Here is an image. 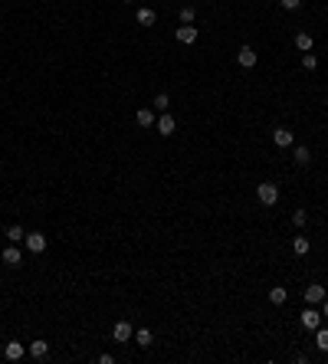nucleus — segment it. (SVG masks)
I'll list each match as a JSON object with an SVG mask.
<instances>
[{
	"instance_id": "20",
	"label": "nucleus",
	"mask_w": 328,
	"mask_h": 364,
	"mask_svg": "<svg viewBox=\"0 0 328 364\" xmlns=\"http://www.w3.org/2000/svg\"><path fill=\"white\" fill-rule=\"evenodd\" d=\"M292 250H295V256H305V253H308V240H305V236H295V240H292Z\"/></svg>"
},
{
	"instance_id": "5",
	"label": "nucleus",
	"mask_w": 328,
	"mask_h": 364,
	"mask_svg": "<svg viewBox=\"0 0 328 364\" xmlns=\"http://www.w3.org/2000/svg\"><path fill=\"white\" fill-rule=\"evenodd\" d=\"M305 302H308V305H318V302H325V289L318 286V282H312V286L305 289Z\"/></svg>"
},
{
	"instance_id": "16",
	"label": "nucleus",
	"mask_w": 328,
	"mask_h": 364,
	"mask_svg": "<svg viewBox=\"0 0 328 364\" xmlns=\"http://www.w3.org/2000/svg\"><path fill=\"white\" fill-rule=\"evenodd\" d=\"M308 161H312V151H308L305 144H299V148H295V164H302V167H305Z\"/></svg>"
},
{
	"instance_id": "15",
	"label": "nucleus",
	"mask_w": 328,
	"mask_h": 364,
	"mask_svg": "<svg viewBox=\"0 0 328 364\" xmlns=\"http://www.w3.org/2000/svg\"><path fill=\"white\" fill-rule=\"evenodd\" d=\"M30 354L40 361V358H46V354H49V344H46V341H33V344H30Z\"/></svg>"
},
{
	"instance_id": "27",
	"label": "nucleus",
	"mask_w": 328,
	"mask_h": 364,
	"mask_svg": "<svg viewBox=\"0 0 328 364\" xmlns=\"http://www.w3.org/2000/svg\"><path fill=\"white\" fill-rule=\"evenodd\" d=\"M322 312H325V318H328V298H325V302H322Z\"/></svg>"
},
{
	"instance_id": "3",
	"label": "nucleus",
	"mask_w": 328,
	"mask_h": 364,
	"mask_svg": "<svg viewBox=\"0 0 328 364\" xmlns=\"http://www.w3.org/2000/svg\"><path fill=\"white\" fill-rule=\"evenodd\" d=\"M26 250H30V253H43V250H46V236H43V233H26Z\"/></svg>"
},
{
	"instance_id": "2",
	"label": "nucleus",
	"mask_w": 328,
	"mask_h": 364,
	"mask_svg": "<svg viewBox=\"0 0 328 364\" xmlns=\"http://www.w3.org/2000/svg\"><path fill=\"white\" fill-rule=\"evenodd\" d=\"M112 338H115V341H131V338H135V328H131V321H115V328H112Z\"/></svg>"
},
{
	"instance_id": "13",
	"label": "nucleus",
	"mask_w": 328,
	"mask_h": 364,
	"mask_svg": "<svg viewBox=\"0 0 328 364\" xmlns=\"http://www.w3.org/2000/svg\"><path fill=\"white\" fill-rule=\"evenodd\" d=\"M20 240H26V233H23V227H20V223L7 227V243H20Z\"/></svg>"
},
{
	"instance_id": "25",
	"label": "nucleus",
	"mask_w": 328,
	"mask_h": 364,
	"mask_svg": "<svg viewBox=\"0 0 328 364\" xmlns=\"http://www.w3.org/2000/svg\"><path fill=\"white\" fill-rule=\"evenodd\" d=\"M305 220H308L305 210H295V213H292V227H305Z\"/></svg>"
},
{
	"instance_id": "23",
	"label": "nucleus",
	"mask_w": 328,
	"mask_h": 364,
	"mask_svg": "<svg viewBox=\"0 0 328 364\" xmlns=\"http://www.w3.org/2000/svg\"><path fill=\"white\" fill-rule=\"evenodd\" d=\"M177 17H181V23H194L197 10H194V7H181V13H177Z\"/></svg>"
},
{
	"instance_id": "8",
	"label": "nucleus",
	"mask_w": 328,
	"mask_h": 364,
	"mask_svg": "<svg viewBox=\"0 0 328 364\" xmlns=\"http://www.w3.org/2000/svg\"><path fill=\"white\" fill-rule=\"evenodd\" d=\"M154 125H158V132H161L164 138H167V135H174V128H177V125H174V118H171L167 112H161V118L154 121Z\"/></svg>"
},
{
	"instance_id": "17",
	"label": "nucleus",
	"mask_w": 328,
	"mask_h": 364,
	"mask_svg": "<svg viewBox=\"0 0 328 364\" xmlns=\"http://www.w3.org/2000/svg\"><path fill=\"white\" fill-rule=\"evenodd\" d=\"M315 344H318V351H328V328H322V325L315 328Z\"/></svg>"
},
{
	"instance_id": "26",
	"label": "nucleus",
	"mask_w": 328,
	"mask_h": 364,
	"mask_svg": "<svg viewBox=\"0 0 328 364\" xmlns=\"http://www.w3.org/2000/svg\"><path fill=\"white\" fill-rule=\"evenodd\" d=\"M299 3H302V0H279L282 10H299Z\"/></svg>"
},
{
	"instance_id": "7",
	"label": "nucleus",
	"mask_w": 328,
	"mask_h": 364,
	"mask_svg": "<svg viewBox=\"0 0 328 364\" xmlns=\"http://www.w3.org/2000/svg\"><path fill=\"white\" fill-rule=\"evenodd\" d=\"M302 325H305L308 331H315L318 325H322V312H315V309H305V312H302Z\"/></svg>"
},
{
	"instance_id": "19",
	"label": "nucleus",
	"mask_w": 328,
	"mask_h": 364,
	"mask_svg": "<svg viewBox=\"0 0 328 364\" xmlns=\"http://www.w3.org/2000/svg\"><path fill=\"white\" fill-rule=\"evenodd\" d=\"M295 46H299L302 53H308V49H312V36H308V33H295Z\"/></svg>"
},
{
	"instance_id": "14",
	"label": "nucleus",
	"mask_w": 328,
	"mask_h": 364,
	"mask_svg": "<svg viewBox=\"0 0 328 364\" xmlns=\"http://www.w3.org/2000/svg\"><path fill=\"white\" fill-rule=\"evenodd\" d=\"M285 298H289V292H285L282 286H276V289H269V302H273V305H282Z\"/></svg>"
},
{
	"instance_id": "10",
	"label": "nucleus",
	"mask_w": 328,
	"mask_h": 364,
	"mask_svg": "<svg viewBox=\"0 0 328 364\" xmlns=\"http://www.w3.org/2000/svg\"><path fill=\"white\" fill-rule=\"evenodd\" d=\"M3 263L10 266V269H17V266L23 263V253L17 250V246H7V250H3Z\"/></svg>"
},
{
	"instance_id": "21",
	"label": "nucleus",
	"mask_w": 328,
	"mask_h": 364,
	"mask_svg": "<svg viewBox=\"0 0 328 364\" xmlns=\"http://www.w3.org/2000/svg\"><path fill=\"white\" fill-rule=\"evenodd\" d=\"M135 341L141 344V348H148V344H151L154 338H151V331H148V328H138V335H135Z\"/></svg>"
},
{
	"instance_id": "11",
	"label": "nucleus",
	"mask_w": 328,
	"mask_h": 364,
	"mask_svg": "<svg viewBox=\"0 0 328 364\" xmlns=\"http://www.w3.org/2000/svg\"><path fill=\"white\" fill-rule=\"evenodd\" d=\"M3 354H7V361H20L23 354H26V348H23L20 341H7V348H3Z\"/></svg>"
},
{
	"instance_id": "24",
	"label": "nucleus",
	"mask_w": 328,
	"mask_h": 364,
	"mask_svg": "<svg viewBox=\"0 0 328 364\" xmlns=\"http://www.w3.org/2000/svg\"><path fill=\"white\" fill-rule=\"evenodd\" d=\"M302 66H305V69H318V56L315 53H305V56H302Z\"/></svg>"
},
{
	"instance_id": "22",
	"label": "nucleus",
	"mask_w": 328,
	"mask_h": 364,
	"mask_svg": "<svg viewBox=\"0 0 328 364\" xmlns=\"http://www.w3.org/2000/svg\"><path fill=\"white\" fill-rule=\"evenodd\" d=\"M167 105H171V99H167V92H158V95H154V109L167 112Z\"/></svg>"
},
{
	"instance_id": "28",
	"label": "nucleus",
	"mask_w": 328,
	"mask_h": 364,
	"mask_svg": "<svg viewBox=\"0 0 328 364\" xmlns=\"http://www.w3.org/2000/svg\"><path fill=\"white\" fill-rule=\"evenodd\" d=\"M128 3H131V0H128Z\"/></svg>"
},
{
	"instance_id": "6",
	"label": "nucleus",
	"mask_w": 328,
	"mask_h": 364,
	"mask_svg": "<svg viewBox=\"0 0 328 364\" xmlns=\"http://www.w3.org/2000/svg\"><path fill=\"white\" fill-rule=\"evenodd\" d=\"M273 141H276V148H289V144L295 141V135L289 132V128H276V132H273Z\"/></svg>"
},
{
	"instance_id": "1",
	"label": "nucleus",
	"mask_w": 328,
	"mask_h": 364,
	"mask_svg": "<svg viewBox=\"0 0 328 364\" xmlns=\"http://www.w3.org/2000/svg\"><path fill=\"white\" fill-rule=\"evenodd\" d=\"M256 197H259L262 207H276V200H279V187L266 181V184H259V187H256Z\"/></svg>"
},
{
	"instance_id": "4",
	"label": "nucleus",
	"mask_w": 328,
	"mask_h": 364,
	"mask_svg": "<svg viewBox=\"0 0 328 364\" xmlns=\"http://www.w3.org/2000/svg\"><path fill=\"white\" fill-rule=\"evenodd\" d=\"M177 43H197V26H190V23H184V26H177Z\"/></svg>"
},
{
	"instance_id": "12",
	"label": "nucleus",
	"mask_w": 328,
	"mask_h": 364,
	"mask_svg": "<svg viewBox=\"0 0 328 364\" xmlns=\"http://www.w3.org/2000/svg\"><path fill=\"white\" fill-rule=\"evenodd\" d=\"M135 20L141 23V26H154V20H158V17H154V10H151V7H138Z\"/></svg>"
},
{
	"instance_id": "18",
	"label": "nucleus",
	"mask_w": 328,
	"mask_h": 364,
	"mask_svg": "<svg viewBox=\"0 0 328 364\" xmlns=\"http://www.w3.org/2000/svg\"><path fill=\"white\" fill-rule=\"evenodd\" d=\"M138 125H141V128H151V125H154V112L141 109V112H138Z\"/></svg>"
},
{
	"instance_id": "9",
	"label": "nucleus",
	"mask_w": 328,
	"mask_h": 364,
	"mask_svg": "<svg viewBox=\"0 0 328 364\" xmlns=\"http://www.w3.org/2000/svg\"><path fill=\"white\" fill-rule=\"evenodd\" d=\"M236 63H240L243 69H253V66H256V53H253L250 46H243L240 53H236Z\"/></svg>"
}]
</instances>
